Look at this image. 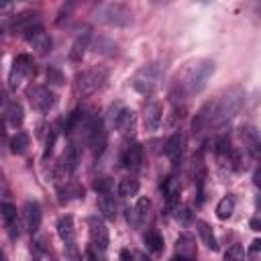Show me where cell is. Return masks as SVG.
<instances>
[{
	"label": "cell",
	"instance_id": "obj_34",
	"mask_svg": "<svg viewBox=\"0 0 261 261\" xmlns=\"http://www.w3.org/2000/svg\"><path fill=\"white\" fill-rule=\"evenodd\" d=\"M175 220L184 226H188L192 220H194V212L190 210V206H177L175 208Z\"/></svg>",
	"mask_w": 261,
	"mask_h": 261
},
{
	"label": "cell",
	"instance_id": "obj_48",
	"mask_svg": "<svg viewBox=\"0 0 261 261\" xmlns=\"http://www.w3.org/2000/svg\"><path fill=\"white\" fill-rule=\"evenodd\" d=\"M39 261H51V259H47V257L43 255V257H39Z\"/></svg>",
	"mask_w": 261,
	"mask_h": 261
},
{
	"label": "cell",
	"instance_id": "obj_31",
	"mask_svg": "<svg viewBox=\"0 0 261 261\" xmlns=\"http://www.w3.org/2000/svg\"><path fill=\"white\" fill-rule=\"evenodd\" d=\"M27 149H29V135L22 133V130H18V133L10 139V151H12L14 155H22Z\"/></svg>",
	"mask_w": 261,
	"mask_h": 261
},
{
	"label": "cell",
	"instance_id": "obj_8",
	"mask_svg": "<svg viewBox=\"0 0 261 261\" xmlns=\"http://www.w3.org/2000/svg\"><path fill=\"white\" fill-rule=\"evenodd\" d=\"M29 100L41 112H49L55 106V94L47 86H33L29 90Z\"/></svg>",
	"mask_w": 261,
	"mask_h": 261
},
{
	"label": "cell",
	"instance_id": "obj_2",
	"mask_svg": "<svg viewBox=\"0 0 261 261\" xmlns=\"http://www.w3.org/2000/svg\"><path fill=\"white\" fill-rule=\"evenodd\" d=\"M106 77H108V71L104 67H90L75 75V92L80 96H90L104 86Z\"/></svg>",
	"mask_w": 261,
	"mask_h": 261
},
{
	"label": "cell",
	"instance_id": "obj_44",
	"mask_svg": "<svg viewBox=\"0 0 261 261\" xmlns=\"http://www.w3.org/2000/svg\"><path fill=\"white\" fill-rule=\"evenodd\" d=\"M0 194H8V188H6V181L2 177V173H0Z\"/></svg>",
	"mask_w": 261,
	"mask_h": 261
},
{
	"label": "cell",
	"instance_id": "obj_33",
	"mask_svg": "<svg viewBox=\"0 0 261 261\" xmlns=\"http://www.w3.org/2000/svg\"><path fill=\"white\" fill-rule=\"evenodd\" d=\"M230 151H232V147H230V139H228V137L216 139V143H214V153H216L218 157H228Z\"/></svg>",
	"mask_w": 261,
	"mask_h": 261
},
{
	"label": "cell",
	"instance_id": "obj_5",
	"mask_svg": "<svg viewBox=\"0 0 261 261\" xmlns=\"http://www.w3.org/2000/svg\"><path fill=\"white\" fill-rule=\"evenodd\" d=\"M33 71H35V61H33V57H31V55H24V53L16 55L14 61H12V69H10V73H8V88H10V90H16V88L24 82V77H27L29 73H33Z\"/></svg>",
	"mask_w": 261,
	"mask_h": 261
},
{
	"label": "cell",
	"instance_id": "obj_10",
	"mask_svg": "<svg viewBox=\"0 0 261 261\" xmlns=\"http://www.w3.org/2000/svg\"><path fill=\"white\" fill-rule=\"evenodd\" d=\"M90 39H92V29H90L88 24L80 27L77 33H75V39H73V43H71V49H69V59H71L73 63H80V61L84 59L86 49H88V45H90Z\"/></svg>",
	"mask_w": 261,
	"mask_h": 261
},
{
	"label": "cell",
	"instance_id": "obj_37",
	"mask_svg": "<svg viewBox=\"0 0 261 261\" xmlns=\"http://www.w3.org/2000/svg\"><path fill=\"white\" fill-rule=\"evenodd\" d=\"M110 188H112V181H110L108 177H96V181H94V190H96L98 194H108Z\"/></svg>",
	"mask_w": 261,
	"mask_h": 261
},
{
	"label": "cell",
	"instance_id": "obj_26",
	"mask_svg": "<svg viewBox=\"0 0 261 261\" xmlns=\"http://www.w3.org/2000/svg\"><path fill=\"white\" fill-rule=\"evenodd\" d=\"M39 14L37 12H22V14H18L14 20H12V29L14 31H29L31 27H35V24H39V18H37Z\"/></svg>",
	"mask_w": 261,
	"mask_h": 261
},
{
	"label": "cell",
	"instance_id": "obj_41",
	"mask_svg": "<svg viewBox=\"0 0 261 261\" xmlns=\"http://www.w3.org/2000/svg\"><path fill=\"white\" fill-rule=\"evenodd\" d=\"M65 247H67V261H82V257H80V253L75 249V243H69Z\"/></svg>",
	"mask_w": 261,
	"mask_h": 261
},
{
	"label": "cell",
	"instance_id": "obj_40",
	"mask_svg": "<svg viewBox=\"0 0 261 261\" xmlns=\"http://www.w3.org/2000/svg\"><path fill=\"white\" fill-rule=\"evenodd\" d=\"M100 255H102V253H100L96 247H92V245H90V247L86 249V253H84L86 261H102V257H100Z\"/></svg>",
	"mask_w": 261,
	"mask_h": 261
},
{
	"label": "cell",
	"instance_id": "obj_24",
	"mask_svg": "<svg viewBox=\"0 0 261 261\" xmlns=\"http://www.w3.org/2000/svg\"><path fill=\"white\" fill-rule=\"evenodd\" d=\"M196 230H198L200 241H202V245H204L206 249H210V251H218L216 237H214L212 226H210L208 222H204V220H196Z\"/></svg>",
	"mask_w": 261,
	"mask_h": 261
},
{
	"label": "cell",
	"instance_id": "obj_23",
	"mask_svg": "<svg viewBox=\"0 0 261 261\" xmlns=\"http://www.w3.org/2000/svg\"><path fill=\"white\" fill-rule=\"evenodd\" d=\"M0 214L6 222V228L10 232V237L14 239L18 234V224H16V208L10 202H0Z\"/></svg>",
	"mask_w": 261,
	"mask_h": 261
},
{
	"label": "cell",
	"instance_id": "obj_50",
	"mask_svg": "<svg viewBox=\"0 0 261 261\" xmlns=\"http://www.w3.org/2000/svg\"><path fill=\"white\" fill-rule=\"evenodd\" d=\"M0 261H4V255H2V253H0Z\"/></svg>",
	"mask_w": 261,
	"mask_h": 261
},
{
	"label": "cell",
	"instance_id": "obj_9",
	"mask_svg": "<svg viewBox=\"0 0 261 261\" xmlns=\"http://www.w3.org/2000/svg\"><path fill=\"white\" fill-rule=\"evenodd\" d=\"M88 226H90V241H92V247H96L100 253H104L108 249V228L104 224L102 218L98 216H92L88 220Z\"/></svg>",
	"mask_w": 261,
	"mask_h": 261
},
{
	"label": "cell",
	"instance_id": "obj_28",
	"mask_svg": "<svg viewBox=\"0 0 261 261\" xmlns=\"http://www.w3.org/2000/svg\"><path fill=\"white\" fill-rule=\"evenodd\" d=\"M232 212H234V196H224L220 202H218V206H216V216L220 218V220H228L230 216H232Z\"/></svg>",
	"mask_w": 261,
	"mask_h": 261
},
{
	"label": "cell",
	"instance_id": "obj_7",
	"mask_svg": "<svg viewBox=\"0 0 261 261\" xmlns=\"http://www.w3.org/2000/svg\"><path fill=\"white\" fill-rule=\"evenodd\" d=\"M214 116H216V100L206 102V104L196 112V116H194V120H192V135H194V137H200V135L208 128V124L214 122Z\"/></svg>",
	"mask_w": 261,
	"mask_h": 261
},
{
	"label": "cell",
	"instance_id": "obj_38",
	"mask_svg": "<svg viewBox=\"0 0 261 261\" xmlns=\"http://www.w3.org/2000/svg\"><path fill=\"white\" fill-rule=\"evenodd\" d=\"M47 80H49L51 84H55V86H61V84H63V75H61V71L55 69V67H49V69H47Z\"/></svg>",
	"mask_w": 261,
	"mask_h": 261
},
{
	"label": "cell",
	"instance_id": "obj_3",
	"mask_svg": "<svg viewBox=\"0 0 261 261\" xmlns=\"http://www.w3.org/2000/svg\"><path fill=\"white\" fill-rule=\"evenodd\" d=\"M159 82H161V67L153 63V65H145L143 69H139L130 84L139 94L151 96L159 88Z\"/></svg>",
	"mask_w": 261,
	"mask_h": 261
},
{
	"label": "cell",
	"instance_id": "obj_4",
	"mask_svg": "<svg viewBox=\"0 0 261 261\" xmlns=\"http://www.w3.org/2000/svg\"><path fill=\"white\" fill-rule=\"evenodd\" d=\"M243 90L241 88H230L222 100L216 102V116H214V122H228L239 110H241V104H243Z\"/></svg>",
	"mask_w": 261,
	"mask_h": 261
},
{
	"label": "cell",
	"instance_id": "obj_15",
	"mask_svg": "<svg viewBox=\"0 0 261 261\" xmlns=\"http://www.w3.org/2000/svg\"><path fill=\"white\" fill-rule=\"evenodd\" d=\"M161 190H163V196H165L167 206H169V208H173V206L177 204V198H179V192H181L179 181H177V173H175V171L163 179Z\"/></svg>",
	"mask_w": 261,
	"mask_h": 261
},
{
	"label": "cell",
	"instance_id": "obj_1",
	"mask_svg": "<svg viewBox=\"0 0 261 261\" xmlns=\"http://www.w3.org/2000/svg\"><path fill=\"white\" fill-rule=\"evenodd\" d=\"M98 18L108 27H128L133 22V12L122 2H106L98 8Z\"/></svg>",
	"mask_w": 261,
	"mask_h": 261
},
{
	"label": "cell",
	"instance_id": "obj_11",
	"mask_svg": "<svg viewBox=\"0 0 261 261\" xmlns=\"http://www.w3.org/2000/svg\"><path fill=\"white\" fill-rule=\"evenodd\" d=\"M24 39L39 51V53H47L51 49V37L45 33V29L41 24L31 27L29 31H24Z\"/></svg>",
	"mask_w": 261,
	"mask_h": 261
},
{
	"label": "cell",
	"instance_id": "obj_52",
	"mask_svg": "<svg viewBox=\"0 0 261 261\" xmlns=\"http://www.w3.org/2000/svg\"><path fill=\"white\" fill-rule=\"evenodd\" d=\"M0 102H2V94H0Z\"/></svg>",
	"mask_w": 261,
	"mask_h": 261
},
{
	"label": "cell",
	"instance_id": "obj_42",
	"mask_svg": "<svg viewBox=\"0 0 261 261\" xmlns=\"http://www.w3.org/2000/svg\"><path fill=\"white\" fill-rule=\"evenodd\" d=\"M14 8V2H0V14H8Z\"/></svg>",
	"mask_w": 261,
	"mask_h": 261
},
{
	"label": "cell",
	"instance_id": "obj_39",
	"mask_svg": "<svg viewBox=\"0 0 261 261\" xmlns=\"http://www.w3.org/2000/svg\"><path fill=\"white\" fill-rule=\"evenodd\" d=\"M55 130H49V135H47V141H45V153H43V159H47L49 155H51V151H53V145H55Z\"/></svg>",
	"mask_w": 261,
	"mask_h": 261
},
{
	"label": "cell",
	"instance_id": "obj_14",
	"mask_svg": "<svg viewBox=\"0 0 261 261\" xmlns=\"http://www.w3.org/2000/svg\"><path fill=\"white\" fill-rule=\"evenodd\" d=\"M120 163H122V167H124V169H130V171L139 169V167H141V163H143V147H141L139 143L128 145V147H126V151H124V153H122V157H120Z\"/></svg>",
	"mask_w": 261,
	"mask_h": 261
},
{
	"label": "cell",
	"instance_id": "obj_25",
	"mask_svg": "<svg viewBox=\"0 0 261 261\" xmlns=\"http://www.w3.org/2000/svg\"><path fill=\"white\" fill-rule=\"evenodd\" d=\"M98 212L104 220H114L116 218V202L110 194H100L98 198Z\"/></svg>",
	"mask_w": 261,
	"mask_h": 261
},
{
	"label": "cell",
	"instance_id": "obj_45",
	"mask_svg": "<svg viewBox=\"0 0 261 261\" xmlns=\"http://www.w3.org/2000/svg\"><path fill=\"white\" fill-rule=\"evenodd\" d=\"M259 245H261V241H259V239H255V241L251 243V251H253V253H255V251H259Z\"/></svg>",
	"mask_w": 261,
	"mask_h": 261
},
{
	"label": "cell",
	"instance_id": "obj_47",
	"mask_svg": "<svg viewBox=\"0 0 261 261\" xmlns=\"http://www.w3.org/2000/svg\"><path fill=\"white\" fill-rule=\"evenodd\" d=\"M139 261H151L147 255H139Z\"/></svg>",
	"mask_w": 261,
	"mask_h": 261
},
{
	"label": "cell",
	"instance_id": "obj_20",
	"mask_svg": "<svg viewBox=\"0 0 261 261\" xmlns=\"http://www.w3.org/2000/svg\"><path fill=\"white\" fill-rule=\"evenodd\" d=\"M77 163H80V155H77L75 145H67V149L63 151V155L59 159V169L63 173H73L75 167H77Z\"/></svg>",
	"mask_w": 261,
	"mask_h": 261
},
{
	"label": "cell",
	"instance_id": "obj_16",
	"mask_svg": "<svg viewBox=\"0 0 261 261\" xmlns=\"http://www.w3.org/2000/svg\"><path fill=\"white\" fill-rule=\"evenodd\" d=\"M110 120H112L114 128H118V130L126 133V130L133 126V120H135V116H133V110H128V108H124V106H118L116 110H112V116H110Z\"/></svg>",
	"mask_w": 261,
	"mask_h": 261
},
{
	"label": "cell",
	"instance_id": "obj_18",
	"mask_svg": "<svg viewBox=\"0 0 261 261\" xmlns=\"http://www.w3.org/2000/svg\"><path fill=\"white\" fill-rule=\"evenodd\" d=\"M149 208H151V200L149 198H139L137 200V204H135V208L133 210H128V214H126V218H128V222L133 224V226H141V222L147 218V212H149Z\"/></svg>",
	"mask_w": 261,
	"mask_h": 261
},
{
	"label": "cell",
	"instance_id": "obj_36",
	"mask_svg": "<svg viewBox=\"0 0 261 261\" xmlns=\"http://www.w3.org/2000/svg\"><path fill=\"white\" fill-rule=\"evenodd\" d=\"M96 51L98 53H104V55H114L116 53V45L110 43L108 39H98L96 41Z\"/></svg>",
	"mask_w": 261,
	"mask_h": 261
},
{
	"label": "cell",
	"instance_id": "obj_29",
	"mask_svg": "<svg viewBox=\"0 0 261 261\" xmlns=\"http://www.w3.org/2000/svg\"><path fill=\"white\" fill-rule=\"evenodd\" d=\"M6 118H8V122H10L14 128L20 126L22 120H24V110H22V106H20L18 102H10L8 108H6Z\"/></svg>",
	"mask_w": 261,
	"mask_h": 261
},
{
	"label": "cell",
	"instance_id": "obj_6",
	"mask_svg": "<svg viewBox=\"0 0 261 261\" xmlns=\"http://www.w3.org/2000/svg\"><path fill=\"white\" fill-rule=\"evenodd\" d=\"M212 73H214V61H202V63H198L190 71V75H188V82H186L188 92L190 94L202 92L206 88V84H208V80H210Z\"/></svg>",
	"mask_w": 261,
	"mask_h": 261
},
{
	"label": "cell",
	"instance_id": "obj_35",
	"mask_svg": "<svg viewBox=\"0 0 261 261\" xmlns=\"http://www.w3.org/2000/svg\"><path fill=\"white\" fill-rule=\"evenodd\" d=\"M224 261H245V251L241 245H232L226 253H224Z\"/></svg>",
	"mask_w": 261,
	"mask_h": 261
},
{
	"label": "cell",
	"instance_id": "obj_19",
	"mask_svg": "<svg viewBox=\"0 0 261 261\" xmlns=\"http://www.w3.org/2000/svg\"><path fill=\"white\" fill-rule=\"evenodd\" d=\"M181 145H184V137H181L179 130H175V133L167 139V143H165V155L171 159L173 165L179 163V157H181Z\"/></svg>",
	"mask_w": 261,
	"mask_h": 261
},
{
	"label": "cell",
	"instance_id": "obj_32",
	"mask_svg": "<svg viewBox=\"0 0 261 261\" xmlns=\"http://www.w3.org/2000/svg\"><path fill=\"white\" fill-rule=\"evenodd\" d=\"M145 245H147V251H151V253H161L163 251V237L157 232V230H149L147 234H145Z\"/></svg>",
	"mask_w": 261,
	"mask_h": 261
},
{
	"label": "cell",
	"instance_id": "obj_12",
	"mask_svg": "<svg viewBox=\"0 0 261 261\" xmlns=\"http://www.w3.org/2000/svg\"><path fill=\"white\" fill-rule=\"evenodd\" d=\"M22 216H24V226L31 234H35L41 226V218H43V212H41V206L39 202L35 200H27L24 202V210H22Z\"/></svg>",
	"mask_w": 261,
	"mask_h": 261
},
{
	"label": "cell",
	"instance_id": "obj_43",
	"mask_svg": "<svg viewBox=\"0 0 261 261\" xmlns=\"http://www.w3.org/2000/svg\"><path fill=\"white\" fill-rule=\"evenodd\" d=\"M118 257H120V261H135V257H133V253L128 249H122Z\"/></svg>",
	"mask_w": 261,
	"mask_h": 261
},
{
	"label": "cell",
	"instance_id": "obj_13",
	"mask_svg": "<svg viewBox=\"0 0 261 261\" xmlns=\"http://www.w3.org/2000/svg\"><path fill=\"white\" fill-rule=\"evenodd\" d=\"M204 184H206V163H204V157L200 151L198 155H194V186H196L198 204H202V200H204Z\"/></svg>",
	"mask_w": 261,
	"mask_h": 261
},
{
	"label": "cell",
	"instance_id": "obj_49",
	"mask_svg": "<svg viewBox=\"0 0 261 261\" xmlns=\"http://www.w3.org/2000/svg\"><path fill=\"white\" fill-rule=\"evenodd\" d=\"M2 35H4V33H2V27H0V39H2Z\"/></svg>",
	"mask_w": 261,
	"mask_h": 261
},
{
	"label": "cell",
	"instance_id": "obj_22",
	"mask_svg": "<svg viewBox=\"0 0 261 261\" xmlns=\"http://www.w3.org/2000/svg\"><path fill=\"white\" fill-rule=\"evenodd\" d=\"M161 118H163V110L157 102H151L147 108H145V128L147 130H157L159 124H161Z\"/></svg>",
	"mask_w": 261,
	"mask_h": 261
},
{
	"label": "cell",
	"instance_id": "obj_17",
	"mask_svg": "<svg viewBox=\"0 0 261 261\" xmlns=\"http://www.w3.org/2000/svg\"><path fill=\"white\" fill-rule=\"evenodd\" d=\"M245 149L253 155V157H259V133L255 130V126H243L241 133H239Z\"/></svg>",
	"mask_w": 261,
	"mask_h": 261
},
{
	"label": "cell",
	"instance_id": "obj_46",
	"mask_svg": "<svg viewBox=\"0 0 261 261\" xmlns=\"http://www.w3.org/2000/svg\"><path fill=\"white\" fill-rule=\"evenodd\" d=\"M251 228H253V230H259V220H257V218L251 220Z\"/></svg>",
	"mask_w": 261,
	"mask_h": 261
},
{
	"label": "cell",
	"instance_id": "obj_27",
	"mask_svg": "<svg viewBox=\"0 0 261 261\" xmlns=\"http://www.w3.org/2000/svg\"><path fill=\"white\" fill-rule=\"evenodd\" d=\"M116 192L120 198H130V196H137L139 192V179L137 177H124L118 181L116 186Z\"/></svg>",
	"mask_w": 261,
	"mask_h": 261
},
{
	"label": "cell",
	"instance_id": "obj_30",
	"mask_svg": "<svg viewBox=\"0 0 261 261\" xmlns=\"http://www.w3.org/2000/svg\"><path fill=\"white\" fill-rule=\"evenodd\" d=\"M84 110H80V108H75L69 116H67V120H65V124H63V133L65 135H71L75 128H80L82 126V122H84Z\"/></svg>",
	"mask_w": 261,
	"mask_h": 261
},
{
	"label": "cell",
	"instance_id": "obj_21",
	"mask_svg": "<svg viewBox=\"0 0 261 261\" xmlns=\"http://www.w3.org/2000/svg\"><path fill=\"white\" fill-rule=\"evenodd\" d=\"M57 234L65 245L75 241V226H73V218L69 214H65L57 220Z\"/></svg>",
	"mask_w": 261,
	"mask_h": 261
},
{
	"label": "cell",
	"instance_id": "obj_51",
	"mask_svg": "<svg viewBox=\"0 0 261 261\" xmlns=\"http://www.w3.org/2000/svg\"><path fill=\"white\" fill-rule=\"evenodd\" d=\"M186 261H194V259H190V257H186Z\"/></svg>",
	"mask_w": 261,
	"mask_h": 261
}]
</instances>
